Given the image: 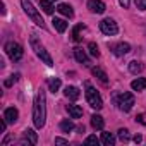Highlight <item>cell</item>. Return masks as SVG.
Returning <instances> with one entry per match:
<instances>
[{
	"instance_id": "1",
	"label": "cell",
	"mask_w": 146,
	"mask_h": 146,
	"mask_svg": "<svg viewBox=\"0 0 146 146\" xmlns=\"http://www.w3.org/2000/svg\"><path fill=\"white\" fill-rule=\"evenodd\" d=\"M45 103H46L45 91L40 90L36 95V100H35V108H33V122H35L36 129H41L45 125V119H46V105Z\"/></svg>"
},
{
	"instance_id": "2",
	"label": "cell",
	"mask_w": 146,
	"mask_h": 146,
	"mask_svg": "<svg viewBox=\"0 0 146 146\" xmlns=\"http://www.w3.org/2000/svg\"><path fill=\"white\" fill-rule=\"evenodd\" d=\"M31 46H33L35 53H36V55L41 58V62H43V64H46L48 67H52V65H53V60H52V57L48 55V52L45 50V46H43V45L38 41V38H36L35 35L31 36Z\"/></svg>"
},
{
	"instance_id": "3",
	"label": "cell",
	"mask_w": 146,
	"mask_h": 146,
	"mask_svg": "<svg viewBox=\"0 0 146 146\" xmlns=\"http://www.w3.org/2000/svg\"><path fill=\"white\" fill-rule=\"evenodd\" d=\"M86 100H88L90 107H93L95 110H100V108L103 107V100H102L100 93H98L90 83H86Z\"/></svg>"
},
{
	"instance_id": "4",
	"label": "cell",
	"mask_w": 146,
	"mask_h": 146,
	"mask_svg": "<svg viewBox=\"0 0 146 146\" xmlns=\"http://www.w3.org/2000/svg\"><path fill=\"white\" fill-rule=\"evenodd\" d=\"M21 4H23V9H24V12L38 24V26H41V28H45V21L41 19V16L38 14V11L33 7V4L29 2V0H21Z\"/></svg>"
},
{
	"instance_id": "5",
	"label": "cell",
	"mask_w": 146,
	"mask_h": 146,
	"mask_svg": "<svg viewBox=\"0 0 146 146\" xmlns=\"http://www.w3.org/2000/svg\"><path fill=\"white\" fill-rule=\"evenodd\" d=\"M117 105H119V108H120V110L129 112V110L134 107V95H132V93H129V91L122 93V95L117 98Z\"/></svg>"
},
{
	"instance_id": "6",
	"label": "cell",
	"mask_w": 146,
	"mask_h": 146,
	"mask_svg": "<svg viewBox=\"0 0 146 146\" xmlns=\"http://www.w3.org/2000/svg\"><path fill=\"white\" fill-rule=\"evenodd\" d=\"M100 29H102L103 35H108V36H113V35L119 33L117 23H115L113 19H110V17H107V19H103V21L100 23Z\"/></svg>"
},
{
	"instance_id": "7",
	"label": "cell",
	"mask_w": 146,
	"mask_h": 146,
	"mask_svg": "<svg viewBox=\"0 0 146 146\" xmlns=\"http://www.w3.org/2000/svg\"><path fill=\"white\" fill-rule=\"evenodd\" d=\"M5 52H7V55L12 58V60H19L21 57H23V46L19 45V43H14V41H9L7 45H5Z\"/></svg>"
},
{
	"instance_id": "8",
	"label": "cell",
	"mask_w": 146,
	"mask_h": 146,
	"mask_svg": "<svg viewBox=\"0 0 146 146\" xmlns=\"http://www.w3.org/2000/svg\"><path fill=\"white\" fill-rule=\"evenodd\" d=\"M88 9L93 14H103L105 9H107V5L102 2V0H90V2H88Z\"/></svg>"
},
{
	"instance_id": "9",
	"label": "cell",
	"mask_w": 146,
	"mask_h": 146,
	"mask_svg": "<svg viewBox=\"0 0 146 146\" xmlns=\"http://www.w3.org/2000/svg\"><path fill=\"white\" fill-rule=\"evenodd\" d=\"M17 117H19V112H17V108H14V107H9V108H5V112H4V119H5L9 124H14V122L17 120Z\"/></svg>"
},
{
	"instance_id": "10",
	"label": "cell",
	"mask_w": 146,
	"mask_h": 146,
	"mask_svg": "<svg viewBox=\"0 0 146 146\" xmlns=\"http://www.w3.org/2000/svg\"><path fill=\"white\" fill-rule=\"evenodd\" d=\"M129 52H131V45H129V43H119V45L113 46V53H115L117 57H124V55H127Z\"/></svg>"
},
{
	"instance_id": "11",
	"label": "cell",
	"mask_w": 146,
	"mask_h": 146,
	"mask_svg": "<svg viewBox=\"0 0 146 146\" xmlns=\"http://www.w3.org/2000/svg\"><path fill=\"white\" fill-rule=\"evenodd\" d=\"M91 72H93V76H95L102 84H108V76L105 74V70H102L100 67H93Z\"/></svg>"
},
{
	"instance_id": "12",
	"label": "cell",
	"mask_w": 146,
	"mask_h": 146,
	"mask_svg": "<svg viewBox=\"0 0 146 146\" xmlns=\"http://www.w3.org/2000/svg\"><path fill=\"white\" fill-rule=\"evenodd\" d=\"M64 95H65L69 100H78V98L81 96V93H79V90H78L76 86H67V88L64 90Z\"/></svg>"
},
{
	"instance_id": "13",
	"label": "cell",
	"mask_w": 146,
	"mask_h": 146,
	"mask_svg": "<svg viewBox=\"0 0 146 146\" xmlns=\"http://www.w3.org/2000/svg\"><path fill=\"white\" fill-rule=\"evenodd\" d=\"M74 57H76V60H78L79 64H84V65L90 64V58H88V55L84 53L83 48H74Z\"/></svg>"
},
{
	"instance_id": "14",
	"label": "cell",
	"mask_w": 146,
	"mask_h": 146,
	"mask_svg": "<svg viewBox=\"0 0 146 146\" xmlns=\"http://www.w3.org/2000/svg\"><path fill=\"white\" fill-rule=\"evenodd\" d=\"M67 112H69V115L72 119H79L83 115V108L78 107V105H67Z\"/></svg>"
},
{
	"instance_id": "15",
	"label": "cell",
	"mask_w": 146,
	"mask_h": 146,
	"mask_svg": "<svg viewBox=\"0 0 146 146\" xmlns=\"http://www.w3.org/2000/svg\"><path fill=\"white\" fill-rule=\"evenodd\" d=\"M131 88H132L134 91H143V90H146V79H144V78L134 79V81L131 83Z\"/></svg>"
},
{
	"instance_id": "16",
	"label": "cell",
	"mask_w": 146,
	"mask_h": 146,
	"mask_svg": "<svg viewBox=\"0 0 146 146\" xmlns=\"http://www.w3.org/2000/svg\"><path fill=\"white\" fill-rule=\"evenodd\" d=\"M57 11H58L62 16H65V17H72V16H74V11H72V7H70L69 4H60V5L57 7Z\"/></svg>"
},
{
	"instance_id": "17",
	"label": "cell",
	"mask_w": 146,
	"mask_h": 146,
	"mask_svg": "<svg viewBox=\"0 0 146 146\" xmlns=\"http://www.w3.org/2000/svg\"><path fill=\"white\" fill-rule=\"evenodd\" d=\"M53 28L58 31V33H64L65 29H67V23L64 21V19H58V17H53Z\"/></svg>"
},
{
	"instance_id": "18",
	"label": "cell",
	"mask_w": 146,
	"mask_h": 146,
	"mask_svg": "<svg viewBox=\"0 0 146 146\" xmlns=\"http://www.w3.org/2000/svg\"><path fill=\"white\" fill-rule=\"evenodd\" d=\"M143 69H144V65L141 62H137V60L129 62V70L132 72V74H139V72H143Z\"/></svg>"
},
{
	"instance_id": "19",
	"label": "cell",
	"mask_w": 146,
	"mask_h": 146,
	"mask_svg": "<svg viewBox=\"0 0 146 146\" xmlns=\"http://www.w3.org/2000/svg\"><path fill=\"white\" fill-rule=\"evenodd\" d=\"M91 125L95 127V129H103V125H105V122H103V117L102 115H91Z\"/></svg>"
},
{
	"instance_id": "20",
	"label": "cell",
	"mask_w": 146,
	"mask_h": 146,
	"mask_svg": "<svg viewBox=\"0 0 146 146\" xmlns=\"http://www.w3.org/2000/svg\"><path fill=\"white\" fill-rule=\"evenodd\" d=\"M102 143L107 144V146H113V144H115L113 134H110V132H102Z\"/></svg>"
},
{
	"instance_id": "21",
	"label": "cell",
	"mask_w": 146,
	"mask_h": 146,
	"mask_svg": "<svg viewBox=\"0 0 146 146\" xmlns=\"http://www.w3.org/2000/svg\"><path fill=\"white\" fill-rule=\"evenodd\" d=\"M24 137H26L31 144H36V143H38V136H36V132H35L33 129H26V131H24Z\"/></svg>"
},
{
	"instance_id": "22",
	"label": "cell",
	"mask_w": 146,
	"mask_h": 146,
	"mask_svg": "<svg viewBox=\"0 0 146 146\" xmlns=\"http://www.w3.org/2000/svg\"><path fill=\"white\" fill-rule=\"evenodd\" d=\"M40 7L43 9V12L45 14H52L53 12V5H52V2H50V0H40Z\"/></svg>"
},
{
	"instance_id": "23",
	"label": "cell",
	"mask_w": 146,
	"mask_h": 146,
	"mask_svg": "<svg viewBox=\"0 0 146 146\" xmlns=\"http://www.w3.org/2000/svg\"><path fill=\"white\" fill-rule=\"evenodd\" d=\"M84 29V24H78L74 29H72V40H74V41H81V31Z\"/></svg>"
},
{
	"instance_id": "24",
	"label": "cell",
	"mask_w": 146,
	"mask_h": 146,
	"mask_svg": "<svg viewBox=\"0 0 146 146\" xmlns=\"http://www.w3.org/2000/svg\"><path fill=\"white\" fill-rule=\"evenodd\" d=\"M60 129H62V132H69V131L74 129V122L69 120V119H65V120L60 122Z\"/></svg>"
},
{
	"instance_id": "25",
	"label": "cell",
	"mask_w": 146,
	"mask_h": 146,
	"mask_svg": "<svg viewBox=\"0 0 146 146\" xmlns=\"http://www.w3.org/2000/svg\"><path fill=\"white\" fill-rule=\"evenodd\" d=\"M48 88H50V91H52V93H57V91H58V88H60V79H57V78L50 79V81H48Z\"/></svg>"
},
{
	"instance_id": "26",
	"label": "cell",
	"mask_w": 146,
	"mask_h": 146,
	"mask_svg": "<svg viewBox=\"0 0 146 146\" xmlns=\"http://www.w3.org/2000/svg\"><path fill=\"white\" fill-rule=\"evenodd\" d=\"M119 139L124 141V143H127L129 141V131L127 129H119Z\"/></svg>"
},
{
	"instance_id": "27",
	"label": "cell",
	"mask_w": 146,
	"mask_h": 146,
	"mask_svg": "<svg viewBox=\"0 0 146 146\" xmlns=\"http://www.w3.org/2000/svg\"><path fill=\"white\" fill-rule=\"evenodd\" d=\"M90 53L93 55V57H98L100 55V50H98V46H96V43H90Z\"/></svg>"
},
{
	"instance_id": "28",
	"label": "cell",
	"mask_w": 146,
	"mask_h": 146,
	"mask_svg": "<svg viewBox=\"0 0 146 146\" xmlns=\"http://www.w3.org/2000/svg\"><path fill=\"white\" fill-rule=\"evenodd\" d=\"M86 144H100V139L96 136H88L86 137Z\"/></svg>"
},
{
	"instance_id": "29",
	"label": "cell",
	"mask_w": 146,
	"mask_h": 146,
	"mask_svg": "<svg viewBox=\"0 0 146 146\" xmlns=\"http://www.w3.org/2000/svg\"><path fill=\"white\" fill-rule=\"evenodd\" d=\"M17 79H19V74H14V76H11V79H7V81H5V86H12V84H14Z\"/></svg>"
},
{
	"instance_id": "30",
	"label": "cell",
	"mask_w": 146,
	"mask_h": 146,
	"mask_svg": "<svg viewBox=\"0 0 146 146\" xmlns=\"http://www.w3.org/2000/svg\"><path fill=\"white\" fill-rule=\"evenodd\" d=\"M136 5L141 11H146V0H136Z\"/></svg>"
},
{
	"instance_id": "31",
	"label": "cell",
	"mask_w": 146,
	"mask_h": 146,
	"mask_svg": "<svg viewBox=\"0 0 146 146\" xmlns=\"http://www.w3.org/2000/svg\"><path fill=\"white\" fill-rule=\"evenodd\" d=\"M119 4H120L124 9H127V7H129V4H131V0H119Z\"/></svg>"
},
{
	"instance_id": "32",
	"label": "cell",
	"mask_w": 146,
	"mask_h": 146,
	"mask_svg": "<svg viewBox=\"0 0 146 146\" xmlns=\"http://www.w3.org/2000/svg\"><path fill=\"white\" fill-rule=\"evenodd\" d=\"M55 144H67V141L62 137H55Z\"/></svg>"
},
{
	"instance_id": "33",
	"label": "cell",
	"mask_w": 146,
	"mask_h": 146,
	"mask_svg": "<svg viewBox=\"0 0 146 146\" xmlns=\"http://www.w3.org/2000/svg\"><path fill=\"white\" fill-rule=\"evenodd\" d=\"M134 141H136V143H141V141H143V137L137 134V136H134Z\"/></svg>"
}]
</instances>
